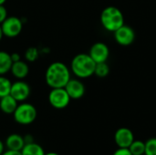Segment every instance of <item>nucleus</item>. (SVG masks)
I'll return each instance as SVG.
<instances>
[{
  "instance_id": "nucleus-18",
  "label": "nucleus",
  "mask_w": 156,
  "mask_h": 155,
  "mask_svg": "<svg viewBox=\"0 0 156 155\" xmlns=\"http://www.w3.org/2000/svg\"><path fill=\"white\" fill-rule=\"evenodd\" d=\"M133 155H144L145 153V143L140 140H134L128 148Z\"/></svg>"
},
{
  "instance_id": "nucleus-12",
  "label": "nucleus",
  "mask_w": 156,
  "mask_h": 155,
  "mask_svg": "<svg viewBox=\"0 0 156 155\" xmlns=\"http://www.w3.org/2000/svg\"><path fill=\"white\" fill-rule=\"evenodd\" d=\"M10 72L12 76L16 78V79H24L25 78L27 77L29 73V67H28L27 62L22 59L13 62L11 69H10Z\"/></svg>"
},
{
  "instance_id": "nucleus-23",
  "label": "nucleus",
  "mask_w": 156,
  "mask_h": 155,
  "mask_svg": "<svg viewBox=\"0 0 156 155\" xmlns=\"http://www.w3.org/2000/svg\"><path fill=\"white\" fill-rule=\"evenodd\" d=\"M112 155H133L128 148H118Z\"/></svg>"
},
{
  "instance_id": "nucleus-2",
  "label": "nucleus",
  "mask_w": 156,
  "mask_h": 155,
  "mask_svg": "<svg viewBox=\"0 0 156 155\" xmlns=\"http://www.w3.org/2000/svg\"><path fill=\"white\" fill-rule=\"evenodd\" d=\"M96 62L89 53H80L76 55L70 62V71L78 79H88L94 75Z\"/></svg>"
},
{
  "instance_id": "nucleus-13",
  "label": "nucleus",
  "mask_w": 156,
  "mask_h": 155,
  "mask_svg": "<svg viewBox=\"0 0 156 155\" xmlns=\"http://www.w3.org/2000/svg\"><path fill=\"white\" fill-rule=\"evenodd\" d=\"M25 145L24 137L17 133H12L7 136L5 142V146L7 150L21 152Z\"/></svg>"
},
{
  "instance_id": "nucleus-17",
  "label": "nucleus",
  "mask_w": 156,
  "mask_h": 155,
  "mask_svg": "<svg viewBox=\"0 0 156 155\" xmlns=\"http://www.w3.org/2000/svg\"><path fill=\"white\" fill-rule=\"evenodd\" d=\"M12 82L5 77V75H0V98H3L10 94Z\"/></svg>"
},
{
  "instance_id": "nucleus-3",
  "label": "nucleus",
  "mask_w": 156,
  "mask_h": 155,
  "mask_svg": "<svg viewBox=\"0 0 156 155\" xmlns=\"http://www.w3.org/2000/svg\"><path fill=\"white\" fill-rule=\"evenodd\" d=\"M100 20L103 28L112 33L124 25V16L122 12L113 5L107 6L101 11Z\"/></svg>"
},
{
  "instance_id": "nucleus-24",
  "label": "nucleus",
  "mask_w": 156,
  "mask_h": 155,
  "mask_svg": "<svg viewBox=\"0 0 156 155\" xmlns=\"http://www.w3.org/2000/svg\"><path fill=\"white\" fill-rule=\"evenodd\" d=\"M10 55H11V58H12V61H13V62H16V61L21 60V56H20V54H19V53H17V52H14V53H12V54H10Z\"/></svg>"
},
{
  "instance_id": "nucleus-11",
  "label": "nucleus",
  "mask_w": 156,
  "mask_h": 155,
  "mask_svg": "<svg viewBox=\"0 0 156 155\" xmlns=\"http://www.w3.org/2000/svg\"><path fill=\"white\" fill-rule=\"evenodd\" d=\"M134 140L133 132L125 127L118 129L114 133V142L118 148H129Z\"/></svg>"
},
{
  "instance_id": "nucleus-29",
  "label": "nucleus",
  "mask_w": 156,
  "mask_h": 155,
  "mask_svg": "<svg viewBox=\"0 0 156 155\" xmlns=\"http://www.w3.org/2000/svg\"><path fill=\"white\" fill-rule=\"evenodd\" d=\"M45 155H59V154H58V153H57L51 152V153H45Z\"/></svg>"
},
{
  "instance_id": "nucleus-4",
  "label": "nucleus",
  "mask_w": 156,
  "mask_h": 155,
  "mask_svg": "<svg viewBox=\"0 0 156 155\" xmlns=\"http://www.w3.org/2000/svg\"><path fill=\"white\" fill-rule=\"evenodd\" d=\"M37 116L36 107L28 102H20L13 113L14 120L20 125H29L33 123Z\"/></svg>"
},
{
  "instance_id": "nucleus-21",
  "label": "nucleus",
  "mask_w": 156,
  "mask_h": 155,
  "mask_svg": "<svg viewBox=\"0 0 156 155\" xmlns=\"http://www.w3.org/2000/svg\"><path fill=\"white\" fill-rule=\"evenodd\" d=\"M144 155H156V138H151L145 142Z\"/></svg>"
},
{
  "instance_id": "nucleus-10",
  "label": "nucleus",
  "mask_w": 156,
  "mask_h": 155,
  "mask_svg": "<svg viewBox=\"0 0 156 155\" xmlns=\"http://www.w3.org/2000/svg\"><path fill=\"white\" fill-rule=\"evenodd\" d=\"M65 90L68 92L71 100H80L81 99L86 91L84 83L80 79H70L65 86Z\"/></svg>"
},
{
  "instance_id": "nucleus-7",
  "label": "nucleus",
  "mask_w": 156,
  "mask_h": 155,
  "mask_svg": "<svg viewBox=\"0 0 156 155\" xmlns=\"http://www.w3.org/2000/svg\"><path fill=\"white\" fill-rule=\"evenodd\" d=\"M31 93V89L28 83L24 81L23 79H17L15 82H12L10 95L18 102L26 101Z\"/></svg>"
},
{
  "instance_id": "nucleus-6",
  "label": "nucleus",
  "mask_w": 156,
  "mask_h": 155,
  "mask_svg": "<svg viewBox=\"0 0 156 155\" xmlns=\"http://www.w3.org/2000/svg\"><path fill=\"white\" fill-rule=\"evenodd\" d=\"M48 100L49 104L57 110H63L69 106L71 99L66 91L65 88L51 89L48 93Z\"/></svg>"
},
{
  "instance_id": "nucleus-30",
  "label": "nucleus",
  "mask_w": 156,
  "mask_h": 155,
  "mask_svg": "<svg viewBox=\"0 0 156 155\" xmlns=\"http://www.w3.org/2000/svg\"><path fill=\"white\" fill-rule=\"evenodd\" d=\"M6 2V0H0V5H4Z\"/></svg>"
},
{
  "instance_id": "nucleus-5",
  "label": "nucleus",
  "mask_w": 156,
  "mask_h": 155,
  "mask_svg": "<svg viewBox=\"0 0 156 155\" xmlns=\"http://www.w3.org/2000/svg\"><path fill=\"white\" fill-rule=\"evenodd\" d=\"M4 37L14 38L20 35L23 29V21L16 16H8L0 25Z\"/></svg>"
},
{
  "instance_id": "nucleus-16",
  "label": "nucleus",
  "mask_w": 156,
  "mask_h": 155,
  "mask_svg": "<svg viewBox=\"0 0 156 155\" xmlns=\"http://www.w3.org/2000/svg\"><path fill=\"white\" fill-rule=\"evenodd\" d=\"M45 151L41 145L33 142L30 143H26L21 150L22 155H45Z\"/></svg>"
},
{
  "instance_id": "nucleus-14",
  "label": "nucleus",
  "mask_w": 156,
  "mask_h": 155,
  "mask_svg": "<svg viewBox=\"0 0 156 155\" xmlns=\"http://www.w3.org/2000/svg\"><path fill=\"white\" fill-rule=\"evenodd\" d=\"M17 105L18 102L10 94L0 98V110L5 114H13Z\"/></svg>"
},
{
  "instance_id": "nucleus-8",
  "label": "nucleus",
  "mask_w": 156,
  "mask_h": 155,
  "mask_svg": "<svg viewBox=\"0 0 156 155\" xmlns=\"http://www.w3.org/2000/svg\"><path fill=\"white\" fill-rule=\"evenodd\" d=\"M114 39L115 41L123 47H128L132 45L135 40V31L134 29L127 25H122L121 27H119L117 30L113 32Z\"/></svg>"
},
{
  "instance_id": "nucleus-9",
  "label": "nucleus",
  "mask_w": 156,
  "mask_h": 155,
  "mask_svg": "<svg viewBox=\"0 0 156 155\" xmlns=\"http://www.w3.org/2000/svg\"><path fill=\"white\" fill-rule=\"evenodd\" d=\"M89 55L96 63L107 62V59L110 56V49L105 43L96 42L90 47Z\"/></svg>"
},
{
  "instance_id": "nucleus-28",
  "label": "nucleus",
  "mask_w": 156,
  "mask_h": 155,
  "mask_svg": "<svg viewBox=\"0 0 156 155\" xmlns=\"http://www.w3.org/2000/svg\"><path fill=\"white\" fill-rule=\"evenodd\" d=\"M3 37H4V35H3V31H2V28H1V26H0V42L2 41Z\"/></svg>"
},
{
  "instance_id": "nucleus-25",
  "label": "nucleus",
  "mask_w": 156,
  "mask_h": 155,
  "mask_svg": "<svg viewBox=\"0 0 156 155\" xmlns=\"http://www.w3.org/2000/svg\"><path fill=\"white\" fill-rule=\"evenodd\" d=\"M2 155H22L21 152L18 151H11V150H6L3 153Z\"/></svg>"
},
{
  "instance_id": "nucleus-20",
  "label": "nucleus",
  "mask_w": 156,
  "mask_h": 155,
  "mask_svg": "<svg viewBox=\"0 0 156 155\" xmlns=\"http://www.w3.org/2000/svg\"><path fill=\"white\" fill-rule=\"evenodd\" d=\"M39 50L35 47H30L25 51V59L27 62H35L39 57Z\"/></svg>"
},
{
  "instance_id": "nucleus-22",
  "label": "nucleus",
  "mask_w": 156,
  "mask_h": 155,
  "mask_svg": "<svg viewBox=\"0 0 156 155\" xmlns=\"http://www.w3.org/2000/svg\"><path fill=\"white\" fill-rule=\"evenodd\" d=\"M8 16L7 10L4 5H0V25L3 23V21Z\"/></svg>"
},
{
  "instance_id": "nucleus-27",
  "label": "nucleus",
  "mask_w": 156,
  "mask_h": 155,
  "mask_svg": "<svg viewBox=\"0 0 156 155\" xmlns=\"http://www.w3.org/2000/svg\"><path fill=\"white\" fill-rule=\"evenodd\" d=\"M5 143H3V142L0 140V155L3 154V153L5 152Z\"/></svg>"
},
{
  "instance_id": "nucleus-15",
  "label": "nucleus",
  "mask_w": 156,
  "mask_h": 155,
  "mask_svg": "<svg viewBox=\"0 0 156 155\" xmlns=\"http://www.w3.org/2000/svg\"><path fill=\"white\" fill-rule=\"evenodd\" d=\"M13 64L11 55L5 50H0V75H5L10 72Z\"/></svg>"
},
{
  "instance_id": "nucleus-19",
  "label": "nucleus",
  "mask_w": 156,
  "mask_h": 155,
  "mask_svg": "<svg viewBox=\"0 0 156 155\" xmlns=\"http://www.w3.org/2000/svg\"><path fill=\"white\" fill-rule=\"evenodd\" d=\"M109 73H110V67L107 62L96 63V67L94 70L95 76L99 78H105L109 75Z\"/></svg>"
},
{
  "instance_id": "nucleus-1",
  "label": "nucleus",
  "mask_w": 156,
  "mask_h": 155,
  "mask_svg": "<svg viewBox=\"0 0 156 155\" xmlns=\"http://www.w3.org/2000/svg\"><path fill=\"white\" fill-rule=\"evenodd\" d=\"M70 69L63 62L55 61L48 65L45 72V80L51 89L65 88L71 79Z\"/></svg>"
},
{
  "instance_id": "nucleus-26",
  "label": "nucleus",
  "mask_w": 156,
  "mask_h": 155,
  "mask_svg": "<svg viewBox=\"0 0 156 155\" xmlns=\"http://www.w3.org/2000/svg\"><path fill=\"white\" fill-rule=\"evenodd\" d=\"M24 137V141H25V144L26 143H33L34 142V138L31 134H27Z\"/></svg>"
}]
</instances>
